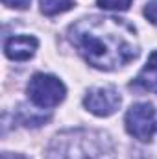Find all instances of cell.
I'll use <instances>...</instances> for the list:
<instances>
[{"label": "cell", "mask_w": 157, "mask_h": 159, "mask_svg": "<svg viewBox=\"0 0 157 159\" xmlns=\"http://www.w3.org/2000/svg\"><path fill=\"white\" fill-rule=\"evenodd\" d=\"M67 35L79 56L100 70H117L141 54L137 30L118 17H83L70 24Z\"/></svg>", "instance_id": "obj_1"}, {"label": "cell", "mask_w": 157, "mask_h": 159, "mask_svg": "<svg viewBox=\"0 0 157 159\" xmlns=\"http://www.w3.org/2000/svg\"><path fill=\"white\" fill-rule=\"evenodd\" d=\"M48 159H115V146L107 133L85 128L67 129L52 139Z\"/></svg>", "instance_id": "obj_2"}, {"label": "cell", "mask_w": 157, "mask_h": 159, "mask_svg": "<svg viewBox=\"0 0 157 159\" xmlns=\"http://www.w3.org/2000/svg\"><path fill=\"white\" fill-rule=\"evenodd\" d=\"M28 98L37 107H56L65 100L67 89L63 81L52 74H34L28 83Z\"/></svg>", "instance_id": "obj_3"}, {"label": "cell", "mask_w": 157, "mask_h": 159, "mask_svg": "<svg viewBox=\"0 0 157 159\" xmlns=\"http://www.w3.org/2000/svg\"><path fill=\"white\" fill-rule=\"evenodd\" d=\"M126 129L131 137L141 143H148L157 133V113L155 107L148 102L133 104L126 113Z\"/></svg>", "instance_id": "obj_4"}, {"label": "cell", "mask_w": 157, "mask_h": 159, "mask_svg": "<svg viewBox=\"0 0 157 159\" xmlns=\"http://www.w3.org/2000/svg\"><path fill=\"white\" fill-rule=\"evenodd\" d=\"M120 94L113 87H94L87 91L83 98V106L96 117H111L120 107Z\"/></svg>", "instance_id": "obj_5"}, {"label": "cell", "mask_w": 157, "mask_h": 159, "mask_svg": "<svg viewBox=\"0 0 157 159\" xmlns=\"http://www.w3.org/2000/svg\"><path fill=\"white\" fill-rule=\"evenodd\" d=\"M37 46H39V41L35 37H32V35H17V37H9L4 43V52L13 61H26V59L34 57Z\"/></svg>", "instance_id": "obj_6"}, {"label": "cell", "mask_w": 157, "mask_h": 159, "mask_svg": "<svg viewBox=\"0 0 157 159\" xmlns=\"http://www.w3.org/2000/svg\"><path fill=\"white\" fill-rule=\"evenodd\" d=\"M139 87L142 91H150L157 93V50L152 52V56L148 57L146 65L142 67V70L139 72V76L131 83V87Z\"/></svg>", "instance_id": "obj_7"}, {"label": "cell", "mask_w": 157, "mask_h": 159, "mask_svg": "<svg viewBox=\"0 0 157 159\" xmlns=\"http://www.w3.org/2000/svg\"><path fill=\"white\" fill-rule=\"evenodd\" d=\"M39 6L46 17H54V15L69 11L74 6V0H39Z\"/></svg>", "instance_id": "obj_8"}, {"label": "cell", "mask_w": 157, "mask_h": 159, "mask_svg": "<svg viewBox=\"0 0 157 159\" xmlns=\"http://www.w3.org/2000/svg\"><path fill=\"white\" fill-rule=\"evenodd\" d=\"M133 0H96V4L102 9H115V11H126L131 6Z\"/></svg>", "instance_id": "obj_9"}, {"label": "cell", "mask_w": 157, "mask_h": 159, "mask_svg": "<svg viewBox=\"0 0 157 159\" xmlns=\"http://www.w3.org/2000/svg\"><path fill=\"white\" fill-rule=\"evenodd\" d=\"M144 17H146L150 22L157 24V0H150V2L146 4V7H144Z\"/></svg>", "instance_id": "obj_10"}, {"label": "cell", "mask_w": 157, "mask_h": 159, "mask_svg": "<svg viewBox=\"0 0 157 159\" xmlns=\"http://www.w3.org/2000/svg\"><path fill=\"white\" fill-rule=\"evenodd\" d=\"M2 2H4V6H7V7L26 9V7L30 6V2H32V0H2Z\"/></svg>", "instance_id": "obj_11"}, {"label": "cell", "mask_w": 157, "mask_h": 159, "mask_svg": "<svg viewBox=\"0 0 157 159\" xmlns=\"http://www.w3.org/2000/svg\"><path fill=\"white\" fill-rule=\"evenodd\" d=\"M2 159H28V157H24V156H20V154H9V152H4V154H2Z\"/></svg>", "instance_id": "obj_12"}]
</instances>
